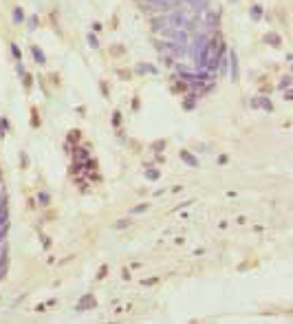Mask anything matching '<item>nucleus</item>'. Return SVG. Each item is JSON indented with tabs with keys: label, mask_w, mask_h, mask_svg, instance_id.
<instances>
[{
	"label": "nucleus",
	"mask_w": 293,
	"mask_h": 324,
	"mask_svg": "<svg viewBox=\"0 0 293 324\" xmlns=\"http://www.w3.org/2000/svg\"><path fill=\"white\" fill-rule=\"evenodd\" d=\"M163 143H165V141H157V143H154V150H163Z\"/></svg>",
	"instance_id": "17"
},
{
	"label": "nucleus",
	"mask_w": 293,
	"mask_h": 324,
	"mask_svg": "<svg viewBox=\"0 0 293 324\" xmlns=\"http://www.w3.org/2000/svg\"><path fill=\"white\" fill-rule=\"evenodd\" d=\"M88 42H90L93 46H97V40H95V35H88Z\"/></svg>",
	"instance_id": "19"
},
{
	"label": "nucleus",
	"mask_w": 293,
	"mask_h": 324,
	"mask_svg": "<svg viewBox=\"0 0 293 324\" xmlns=\"http://www.w3.org/2000/svg\"><path fill=\"white\" fill-rule=\"evenodd\" d=\"M249 13H251V18H260V16H262V9H260V7H251Z\"/></svg>",
	"instance_id": "8"
},
{
	"label": "nucleus",
	"mask_w": 293,
	"mask_h": 324,
	"mask_svg": "<svg viewBox=\"0 0 293 324\" xmlns=\"http://www.w3.org/2000/svg\"><path fill=\"white\" fill-rule=\"evenodd\" d=\"M267 42H269V44H276V46H278V44H280V35H273V33H271V35H267Z\"/></svg>",
	"instance_id": "5"
},
{
	"label": "nucleus",
	"mask_w": 293,
	"mask_h": 324,
	"mask_svg": "<svg viewBox=\"0 0 293 324\" xmlns=\"http://www.w3.org/2000/svg\"><path fill=\"white\" fill-rule=\"evenodd\" d=\"M289 84H291V77L286 75V77H282V82H280V88H286Z\"/></svg>",
	"instance_id": "11"
},
{
	"label": "nucleus",
	"mask_w": 293,
	"mask_h": 324,
	"mask_svg": "<svg viewBox=\"0 0 293 324\" xmlns=\"http://www.w3.org/2000/svg\"><path fill=\"white\" fill-rule=\"evenodd\" d=\"M88 307H93V295H86L84 300L80 302V309H88Z\"/></svg>",
	"instance_id": "4"
},
{
	"label": "nucleus",
	"mask_w": 293,
	"mask_h": 324,
	"mask_svg": "<svg viewBox=\"0 0 293 324\" xmlns=\"http://www.w3.org/2000/svg\"><path fill=\"white\" fill-rule=\"evenodd\" d=\"M148 207H150L148 203H141V205H137V207L132 210V214H141V212H145V210H148Z\"/></svg>",
	"instance_id": "6"
},
{
	"label": "nucleus",
	"mask_w": 293,
	"mask_h": 324,
	"mask_svg": "<svg viewBox=\"0 0 293 324\" xmlns=\"http://www.w3.org/2000/svg\"><path fill=\"white\" fill-rule=\"evenodd\" d=\"M40 203H48V194H40Z\"/></svg>",
	"instance_id": "18"
},
{
	"label": "nucleus",
	"mask_w": 293,
	"mask_h": 324,
	"mask_svg": "<svg viewBox=\"0 0 293 324\" xmlns=\"http://www.w3.org/2000/svg\"><path fill=\"white\" fill-rule=\"evenodd\" d=\"M254 106H262L264 110H273V106H271V102H269V99H267V97H256L254 99V102H251Z\"/></svg>",
	"instance_id": "2"
},
{
	"label": "nucleus",
	"mask_w": 293,
	"mask_h": 324,
	"mask_svg": "<svg viewBox=\"0 0 293 324\" xmlns=\"http://www.w3.org/2000/svg\"><path fill=\"white\" fill-rule=\"evenodd\" d=\"M119 121H121V115L115 113V115H112V123H115V126H119Z\"/></svg>",
	"instance_id": "13"
},
{
	"label": "nucleus",
	"mask_w": 293,
	"mask_h": 324,
	"mask_svg": "<svg viewBox=\"0 0 293 324\" xmlns=\"http://www.w3.org/2000/svg\"><path fill=\"white\" fill-rule=\"evenodd\" d=\"M0 128H2V132H7V128H9L7 126V119H0Z\"/></svg>",
	"instance_id": "15"
},
{
	"label": "nucleus",
	"mask_w": 293,
	"mask_h": 324,
	"mask_svg": "<svg viewBox=\"0 0 293 324\" xmlns=\"http://www.w3.org/2000/svg\"><path fill=\"white\" fill-rule=\"evenodd\" d=\"M33 53H35V60H38V62L42 64V62H44V55H42V51H40L38 46H33Z\"/></svg>",
	"instance_id": "7"
},
{
	"label": "nucleus",
	"mask_w": 293,
	"mask_h": 324,
	"mask_svg": "<svg viewBox=\"0 0 293 324\" xmlns=\"http://www.w3.org/2000/svg\"><path fill=\"white\" fill-rule=\"evenodd\" d=\"M181 159H183L187 165H192V168H196V165H199V161L194 159V155H190L187 150H183V152H181Z\"/></svg>",
	"instance_id": "3"
},
{
	"label": "nucleus",
	"mask_w": 293,
	"mask_h": 324,
	"mask_svg": "<svg viewBox=\"0 0 293 324\" xmlns=\"http://www.w3.org/2000/svg\"><path fill=\"white\" fill-rule=\"evenodd\" d=\"M128 225H130V220H128V218H126V220H119V223H115V227H117V229H124V227H128Z\"/></svg>",
	"instance_id": "10"
},
{
	"label": "nucleus",
	"mask_w": 293,
	"mask_h": 324,
	"mask_svg": "<svg viewBox=\"0 0 293 324\" xmlns=\"http://www.w3.org/2000/svg\"><path fill=\"white\" fill-rule=\"evenodd\" d=\"M11 51H13V55H16V58H22V55H20V49H18L16 44H11Z\"/></svg>",
	"instance_id": "14"
},
{
	"label": "nucleus",
	"mask_w": 293,
	"mask_h": 324,
	"mask_svg": "<svg viewBox=\"0 0 293 324\" xmlns=\"http://www.w3.org/2000/svg\"><path fill=\"white\" fill-rule=\"evenodd\" d=\"M135 71H137V73H143V75H150V73L154 75V73H157V66H152V64H137Z\"/></svg>",
	"instance_id": "1"
},
{
	"label": "nucleus",
	"mask_w": 293,
	"mask_h": 324,
	"mask_svg": "<svg viewBox=\"0 0 293 324\" xmlns=\"http://www.w3.org/2000/svg\"><path fill=\"white\" fill-rule=\"evenodd\" d=\"M148 179L157 181V179H159V172H157V170H150V172H148Z\"/></svg>",
	"instance_id": "12"
},
{
	"label": "nucleus",
	"mask_w": 293,
	"mask_h": 324,
	"mask_svg": "<svg viewBox=\"0 0 293 324\" xmlns=\"http://www.w3.org/2000/svg\"><path fill=\"white\" fill-rule=\"evenodd\" d=\"M13 18H16L13 22H22V9H18V7H16V9H13Z\"/></svg>",
	"instance_id": "9"
},
{
	"label": "nucleus",
	"mask_w": 293,
	"mask_h": 324,
	"mask_svg": "<svg viewBox=\"0 0 293 324\" xmlns=\"http://www.w3.org/2000/svg\"><path fill=\"white\" fill-rule=\"evenodd\" d=\"M112 53L117 55V53H124V46H112Z\"/></svg>",
	"instance_id": "16"
}]
</instances>
